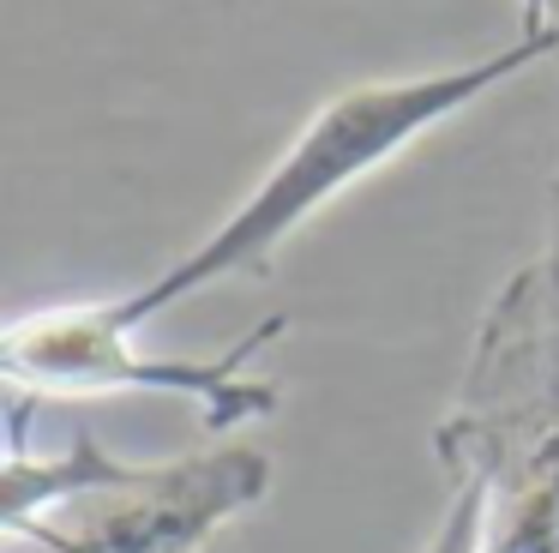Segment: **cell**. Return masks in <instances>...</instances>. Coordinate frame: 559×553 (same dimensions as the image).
Instances as JSON below:
<instances>
[{"mask_svg": "<svg viewBox=\"0 0 559 553\" xmlns=\"http://www.w3.org/2000/svg\"><path fill=\"white\" fill-rule=\"evenodd\" d=\"M523 7V31H554V24H547V0H518Z\"/></svg>", "mask_w": 559, "mask_h": 553, "instance_id": "obj_6", "label": "cell"}, {"mask_svg": "<svg viewBox=\"0 0 559 553\" xmlns=\"http://www.w3.org/2000/svg\"><path fill=\"white\" fill-rule=\"evenodd\" d=\"M487 511H493V487L487 481H451V499L439 511L433 536L421 541V553H475L481 548Z\"/></svg>", "mask_w": 559, "mask_h": 553, "instance_id": "obj_5", "label": "cell"}, {"mask_svg": "<svg viewBox=\"0 0 559 553\" xmlns=\"http://www.w3.org/2000/svg\"><path fill=\"white\" fill-rule=\"evenodd\" d=\"M554 235H559V187H554Z\"/></svg>", "mask_w": 559, "mask_h": 553, "instance_id": "obj_7", "label": "cell"}, {"mask_svg": "<svg viewBox=\"0 0 559 553\" xmlns=\"http://www.w3.org/2000/svg\"><path fill=\"white\" fill-rule=\"evenodd\" d=\"M475 553H559V469L499 487Z\"/></svg>", "mask_w": 559, "mask_h": 553, "instance_id": "obj_4", "label": "cell"}, {"mask_svg": "<svg viewBox=\"0 0 559 553\" xmlns=\"http://www.w3.org/2000/svg\"><path fill=\"white\" fill-rule=\"evenodd\" d=\"M265 493L271 457L259 445H217L169 463H121L13 541H37L43 553H223V529Z\"/></svg>", "mask_w": 559, "mask_h": 553, "instance_id": "obj_3", "label": "cell"}, {"mask_svg": "<svg viewBox=\"0 0 559 553\" xmlns=\"http://www.w3.org/2000/svg\"><path fill=\"white\" fill-rule=\"evenodd\" d=\"M139 331L145 325L127 319L121 295L19 313L0 337V373L31 403L115 397V391L181 397L205 415V433H241L253 421L277 415L283 385L259 367V355L289 331V313H271L265 325H253L223 355H145Z\"/></svg>", "mask_w": 559, "mask_h": 553, "instance_id": "obj_2", "label": "cell"}, {"mask_svg": "<svg viewBox=\"0 0 559 553\" xmlns=\"http://www.w3.org/2000/svg\"><path fill=\"white\" fill-rule=\"evenodd\" d=\"M542 60H559V31H518L506 48H493L481 60H463V67H433V72H409V79H361L349 91L325 96L301 120V132L277 151V163L253 180V192L205 240H193L157 276L127 289L121 295L127 319L151 325L163 307H175L187 295H205V289L229 283V276H265L271 259L325 204H337L349 187H361L367 175L397 163L433 127L457 120L463 108H475L481 96L523 79Z\"/></svg>", "mask_w": 559, "mask_h": 553, "instance_id": "obj_1", "label": "cell"}]
</instances>
